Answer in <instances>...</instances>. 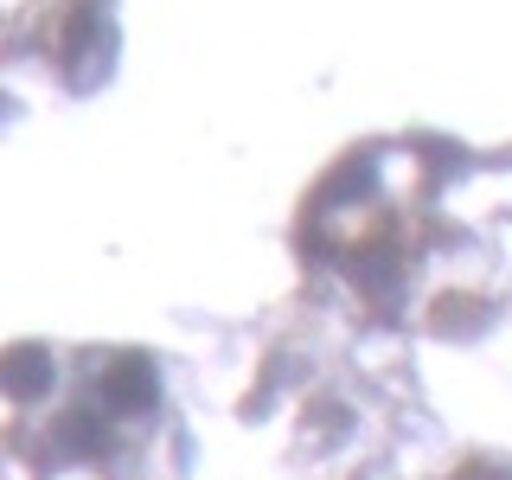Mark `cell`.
I'll use <instances>...</instances> for the list:
<instances>
[{"mask_svg": "<svg viewBox=\"0 0 512 480\" xmlns=\"http://www.w3.org/2000/svg\"><path fill=\"white\" fill-rule=\"evenodd\" d=\"M45 384H52V359H45V352L20 346V352L0 359V391H7V397H39Z\"/></svg>", "mask_w": 512, "mask_h": 480, "instance_id": "1", "label": "cell"}]
</instances>
